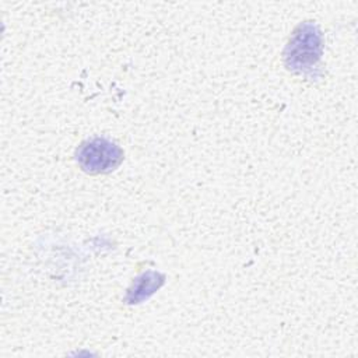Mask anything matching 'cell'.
Wrapping results in <instances>:
<instances>
[{
	"label": "cell",
	"instance_id": "cell-3",
	"mask_svg": "<svg viewBox=\"0 0 358 358\" xmlns=\"http://www.w3.org/2000/svg\"><path fill=\"white\" fill-rule=\"evenodd\" d=\"M165 282V275L159 271L148 270L134 278L130 288L126 292L124 302L129 305L141 303L155 294Z\"/></svg>",
	"mask_w": 358,
	"mask_h": 358
},
{
	"label": "cell",
	"instance_id": "cell-1",
	"mask_svg": "<svg viewBox=\"0 0 358 358\" xmlns=\"http://www.w3.org/2000/svg\"><path fill=\"white\" fill-rule=\"evenodd\" d=\"M322 52L323 41L317 25L302 22L295 28L285 46V66L294 73L313 76L317 70Z\"/></svg>",
	"mask_w": 358,
	"mask_h": 358
},
{
	"label": "cell",
	"instance_id": "cell-2",
	"mask_svg": "<svg viewBox=\"0 0 358 358\" xmlns=\"http://www.w3.org/2000/svg\"><path fill=\"white\" fill-rule=\"evenodd\" d=\"M123 150L105 137L88 138L76 150V162L90 175L110 173L123 162Z\"/></svg>",
	"mask_w": 358,
	"mask_h": 358
}]
</instances>
